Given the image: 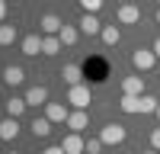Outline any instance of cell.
Listing matches in <instances>:
<instances>
[{
	"label": "cell",
	"mask_w": 160,
	"mask_h": 154,
	"mask_svg": "<svg viewBox=\"0 0 160 154\" xmlns=\"http://www.w3.org/2000/svg\"><path fill=\"white\" fill-rule=\"evenodd\" d=\"M87 125H90V116H87V109H74V112L68 116V128H71V132H83Z\"/></svg>",
	"instance_id": "13"
},
{
	"label": "cell",
	"mask_w": 160,
	"mask_h": 154,
	"mask_svg": "<svg viewBox=\"0 0 160 154\" xmlns=\"http://www.w3.org/2000/svg\"><path fill=\"white\" fill-rule=\"evenodd\" d=\"M7 19V0H0V23Z\"/></svg>",
	"instance_id": "27"
},
{
	"label": "cell",
	"mask_w": 160,
	"mask_h": 154,
	"mask_svg": "<svg viewBox=\"0 0 160 154\" xmlns=\"http://www.w3.org/2000/svg\"><path fill=\"white\" fill-rule=\"evenodd\" d=\"M106 0H80V7H83V13H99Z\"/></svg>",
	"instance_id": "23"
},
{
	"label": "cell",
	"mask_w": 160,
	"mask_h": 154,
	"mask_svg": "<svg viewBox=\"0 0 160 154\" xmlns=\"http://www.w3.org/2000/svg\"><path fill=\"white\" fill-rule=\"evenodd\" d=\"M22 112H26V96H10L7 100V116L10 119H19Z\"/></svg>",
	"instance_id": "18"
},
{
	"label": "cell",
	"mask_w": 160,
	"mask_h": 154,
	"mask_svg": "<svg viewBox=\"0 0 160 154\" xmlns=\"http://www.w3.org/2000/svg\"><path fill=\"white\" fill-rule=\"evenodd\" d=\"M0 77H3V68H0Z\"/></svg>",
	"instance_id": "32"
},
{
	"label": "cell",
	"mask_w": 160,
	"mask_h": 154,
	"mask_svg": "<svg viewBox=\"0 0 160 154\" xmlns=\"http://www.w3.org/2000/svg\"><path fill=\"white\" fill-rule=\"evenodd\" d=\"M45 103H48V90H45L42 84L26 90V106H45Z\"/></svg>",
	"instance_id": "11"
},
{
	"label": "cell",
	"mask_w": 160,
	"mask_h": 154,
	"mask_svg": "<svg viewBox=\"0 0 160 154\" xmlns=\"http://www.w3.org/2000/svg\"><path fill=\"white\" fill-rule=\"evenodd\" d=\"M61 48H64V45H61V38H58V35H42V55L55 58Z\"/></svg>",
	"instance_id": "17"
},
{
	"label": "cell",
	"mask_w": 160,
	"mask_h": 154,
	"mask_svg": "<svg viewBox=\"0 0 160 154\" xmlns=\"http://www.w3.org/2000/svg\"><path fill=\"white\" fill-rule=\"evenodd\" d=\"M131 64H135V71H151L154 64H157V55H154V48H138V51H131Z\"/></svg>",
	"instance_id": "1"
},
{
	"label": "cell",
	"mask_w": 160,
	"mask_h": 154,
	"mask_svg": "<svg viewBox=\"0 0 160 154\" xmlns=\"http://www.w3.org/2000/svg\"><path fill=\"white\" fill-rule=\"evenodd\" d=\"M102 42L106 45H118V38H122V32H118V26H102Z\"/></svg>",
	"instance_id": "20"
},
{
	"label": "cell",
	"mask_w": 160,
	"mask_h": 154,
	"mask_svg": "<svg viewBox=\"0 0 160 154\" xmlns=\"http://www.w3.org/2000/svg\"><path fill=\"white\" fill-rule=\"evenodd\" d=\"M151 148L160 151V128H154V132H151Z\"/></svg>",
	"instance_id": "25"
},
{
	"label": "cell",
	"mask_w": 160,
	"mask_h": 154,
	"mask_svg": "<svg viewBox=\"0 0 160 154\" xmlns=\"http://www.w3.org/2000/svg\"><path fill=\"white\" fill-rule=\"evenodd\" d=\"M122 93H128V96H144V77H141V74L125 77V80H122Z\"/></svg>",
	"instance_id": "10"
},
{
	"label": "cell",
	"mask_w": 160,
	"mask_h": 154,
	"mask_svg": "<svg viewBox=\"0 0 160 154\" xmlns=\"http://www.w3.org/2000/svg\"><path fill=\"white\" fill-rule=\"evenodd\" d=\"M42 154H64V151H61V145H55V148H45Z\"/></svg>",
	"instance_id": "26"
},
{
	"label": "cell",
	"mask_w": 160,
	"mask_h": 154,
	"mask_svg": "<svg viewBox=\"0 0 160 154\" xmlns=\"http://www.w3.org/2000/svg\"><path fill=\"white\" fill-rule=\"evenodd\" d=\"M102 151V138H87V154H99Z\"/></svg>",
	"instance_id": "24"
},
{
	"label": "cell",
	"mask_w": 160,
	"mask_h": 154,
	"mask_svg": "<svg viewBox=\"0 0 160 154\" xmlns=\"http://www.w3.org/2000/svg\"><path fill=\"white\" fill-rule=\"evenodd\" d=\"M77 29L83 32V35H99V32H102V23L96 19V13H83L80 23H77Z\"/></svg>",
	"instance_id": "8"
},
{
	"label": "cell",
	"mask_w": 160,
	"mask_h": 154,
	"mask_svg": "<svg viewBox=\"0 0 160 154\" xmlns=\"http://www.w3.org/2000/svg\"><path fill=\"white\" fill-rule=\"evenodd\" d=\"M77 35H80V29H77V26H64V29L58 32L61 45H74V42H77Z\"/></svg>",
	"instance_id": "21"
},
{
	"label": "cell",
	"mask_w": 160,
	"mask_h": 154,
	"mask_svg": "<svg viewBox=\"0 0 160 154\" xmlns=\"http://www.w3.org/2000/svg\"><path fill=\"white\" fill-rule=\"evenodd\" d=\"M16 135H19V119H10V116H7V119L0 122V138H3V141H13Z\"/></svg>",
	"instance_id": "16"
},
{
	"label": "cell",
	"mask_w": 160,
	"mask_h": 154,
	"mask_svg": "<svg viewBox=\"0 0 160 154\" xmlns=\"http://www.w3.org/2000/svg\"><path fill=\"white\" fill-rule=\"evenodd\" d=\"M64 29V23H61V16H55V13H45L42 19H38V32L42 35H58Z\"/></svg>",
	"instance_id": "7"
},
{
	"label": "cell",
	"mask_w": 160,
	"mask_h": 154,
	"mask_svg": "<svg viewBox=\"0 0 160 154\" xmlns=\"http://www.w3.org/2000/svg\"><path fill=\"white\" fill-rule=\"evenodd\" d=\"M115 19L122 23V26H135V23H141V10L135 3H122V7L115 10Z\"/></svg>",
	"instance_id": "5"
},
{
	"label": "cell",
	"mask_w": 160,
	"mask_h": 154,
	"mask_svg": "<svg viewBox=\"0 0 160 154\" xmlns=\"http://www.w3.org/2000/svg\"><path fill=\"white\" fill-rule=\"evenodd\" d=\"M99 138H102V145H122V141L128 138V132H125V125H118V122H109L99 132Z\"/></svg>",
	"instance_id": "2"
},
{
	"label": "cell",
	"mask_w": 160,
	"mask_h": 154,
	"mask_svg": "<svg viewBox=\"0 0 160 154\" xmlns=\"http://www.w3.org/2000/svg\"><path fill=\"white\" fill-rule=\"evenodd\" d=\"M157 26H160V10H157Z\"/></svg>",
	"instance_id": "31"
},
{
	"label": "cell",
	"mask_w": 160,
	"mask_h": 154,
	"mask_svg": "<svg viewBox=\"0 0 160 154\" xmlns=\"http://www.w3.org/2000/svg\"><path fill=\"white\" fill-rule=\"evenodd\" d=\"M38 51H42V35H38V32H32V35H26V38H22V55H29V58H35Z\"/></svg>",
	"instance_id": "15"
},
{
	"label": "cell",
	"mask_w": 160,
	"mask_h": 154,
	"mask_svg": "<svg viewBox=\"0 0 160 154\" xmlns=\"http://www.w3.org/2000/svg\"><path fill=\"white\" fill-rule=\"evenodd\" d=\"M151 48H154V55L160 58V38H154V45H151Z\"/></svg>",
	"instance_id": "28"
},
{
	"label": "cell",
	"mask_w": 160,
	"mask_h": 154,
	"mask_svg": "<svg viewBox=\"0 0 160 154\" xmlns=\"http://www.w3.org/2000/svg\"><path fill=\"white\" fill-rule=\"evenodd\" d=\"M68 106H64V103H45V119L51 122V125H58V122H64L68 125Z\"/></svg>",
	"instance_id": "6"
},
{
	"label": "cell",
	"mask_w": 160,
	"mask_h": 154,
	"mask_svg": "<svg viewBox=\"0 0 160 154\" xmlns=\"http://www.w3.org/2000/svg\"><path fill=\"white\" fill-rule=\"evenodd\" d=\"M10 154H16V151H10Z\"/></svg>",
	"instance_id": "33"
},
{
	"label": "cell",
	"mask_w": 160,
	"mask_h": 154,
	"mask_svg": "<svg viewBox=\"0 0 160 154\" xmlns=\"http://www.w3.org/2000/svg\"><path fill=\"white\" fill-rule=\"evenodd\" d=\"M157 3H160V0H157Z\"/></svg>",
	"instance_id": "34"
},
{
	"label": "cell",
	"mask_w": 160,
	"mask_h": 154,
	"mask_svg": "<svg viewBox=\"0 0 160 154\" xmlns=\"http://www.w3.org/2000/svg\"><path fill=\"white\" fill-rule=\"evenodd\" d=\"M61 151L64 154H87V138H80V132H71L61 138Z\"/></svg>",
	"instance_id": "4"
},
{
	"label": "cell",
	"mask_w": 160,
	"mask_h": 154,
	"mask_svg": "<svg viewBox=\"0 0 160 154\" xmlns=\"http://www.w3.org/2000/svg\"><path fill=\"white\" fill-rule=\"evenodd\" d=\"M118 106H122V112H128V116H141V112H144V96H128V93H122Z\"/></svg>",
	"instance_id": "9"
},
{
	"label": "cell",
	"mask_w": 160,
	"mask_h": 154,
	"mask_svg": "<svg viewBox=\"0 0 160 154\" xmlns=\"http://www.w3.org/2000/svg\"><path fill=\"white\" fill-rule=\"evenodd\" d=\"M29 128H32V135H35V138H48V135H51V122L45 119V116L32 119V125H29Z\"/></svg>",
	"instance_id": "19"
},
{
	"label": "cell",
	"mask_w": 160,
	"mask_h": 154,
	"mask_svg": "<svg viewBox=\"0 0 160 154\" xmlns=\"http://www.w3.org/2000/svg\"><path fill=\"white\" fill-rule=\"evenodd\" d=\"M144 154H157V151H154V148H151V151H144Z\"/></svg>",
	"instance_id": "30"
},
{
	"label": "cell",
	"mask_w": 160,
	"mask_h": 154,
	"mask_svg": "<svg viewBox=\"0 0 160 154\" xmlns=\"http://www.w3.org/2000/svg\"><path fill=\"white\" fill-rule=\"evenodd\" d=\"M0 80H7L10 87H19L26 80V71L19 68V64H10V68H3V77H0Z\"/></svg>",
	"instance_id": "14"
},
{
	"label": "cell",
	"mask_w": 160,
	"mask_h": 154,
	"mask_svg": "<svg viewBox=\"0 0 160 154\" xmlns=\"http://www.w3.org/2000/svg\"><path fill=\"white\" fill-rule=\"evenodd\" d=\"M68 103H71L74 109H87V106H90V87H87V84L71 87V90H68Z\"/></svg>",
	"instance_id": "3"
},
{
	"label": "cell",
	"mask_w": 160,
	"mask_h": 154,
	"mask_svg": "<svg viewBox=\"0 0 160 154\" xmlns=\"http://www.w3.org/2000/svg\"><path fill=\"white\" fill-rule=\"evenodd\" d=\"M157 119H160V103H157Z\"/></svg>",
	"instance_id": "29"
},
{
	"label": "cell",
	"mask_w": 160,
	"mask_h": 154,
	"mask_svg": "<svg viewBox=\"0 0 160 154\" xmlns=\"http://www.w3.org/2000/svg\"><path fill=\"white\" fill-rule=\"evenodd\" d=\"M13 42H16V26L0 23V45H13Z\"/></svg>",
	"instance_id": "22"
},
{
	"label": "cell",
	"mask_w": 160,
	"mask_h": 154,
	"mask_svg": "<svg viewBox=\"0 0 160 154\" xmlns=\"http://www.w3.org/2000/svg\"><path fill=\"white\" fill-rule=\"evenodd\" d=\"M61 77H64L68 87H77V84H83V68H80V64H64Z\"/></svg>",
	"instance_id": "12"
}]
</instances>
